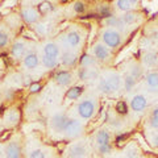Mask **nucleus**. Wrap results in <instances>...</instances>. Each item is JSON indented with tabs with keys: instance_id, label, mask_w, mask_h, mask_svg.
Masks as SVG:
<instances>
[{
	"instance_id": "obj_3",
	"label": "nucleus",
	"mask_w": 158,
	"mask_h": 158,
	"mask_svg": "<svg viewBox=\"0 0 158 158\" xmlns=\"http://www.w3.org/2000/svg\"><path fill=\"white\" fill-rule=\"evenodd\" d=\"M83 132V125L81 121L75 120V118H69L66 123V127L63 129V133L69 137V138H75L79 137Z\"/></svg>"
},
{
	"instance_id": "obj_49",
	"label": "nucleus",
	"mask_w": 158,
	"mask_h": 158,
	"mask_svg": "<svg viewBox=\"0 0 158 158\" xmlns=\"http://www.w3.org/2000/svg\"><path fill=\"white\" fill-rule=\"evenodd\" d=\"M0 103H2V100H0Z\"/></svg>"
},
{
	"instance_id": "obj_25",
	"label": "nucleus",
	"mask_w": 158,
	"mask_h": 158,
	"mask_svg": "<svg viewBox=\"0 0 158 158\" xmlns=\"http://www.w3.org/2000/svg\"><path fill=\"white\" fill-rule=\"evenodd\" d=\"M82 92H83V88H82V87H79V86L71 87L70 90H67L66 98L69 99V100H75V99H78L79 96L82 95Z\"/></svg>"
},
{
	"instance_id": "obj_27",
	"label": "nucleus",
	"mask_w": 158,
	"mask_h": 158,
	"mask_svg": "<svg viewBox=\"0 0 158 158\" xmlns=\"http://www.w3.org/2000/svg\"><path fill=\"white\" fill-rule=\"evenodd\" d=\"M129 75L135 79H140L141 75H142V67L140 65H137V63H133L132 67H131V71H129Z\"/></svg>"
},
{
	"instance_id": "obj_12",
	"label": "nucleus",
	"mask_w": 158,
	"mask_h": 158,
	"mask_svg": "<svg viewBox=\"0 0 158 158\" xmlns=\"http://www.w3.org/2000/svg\"><path fill=\"white\" fill-rule=\"evenodd\" d=\"M27 52V45H25V42H23V41H16V42H13L12 44V46H11V54L15 57V58H21L24 54H25Z\"/></svg>"
},
{
	"instance_id": "obj_24",
	"label": "nucleus",
	"mask_w": 158,
	"mask_h": 158,
	"mask_svg": "<svg viewBox=\"0 0 158 158\" xmlns=\"http://www.w3.org/2000/svg\"><path fill=\"white\" fill-rule=\"evenodd\" d=\"M146 85L149 86L152 90L154 88H158V73L152 71L146 75Z\"/></svg>"
},
{
	"instance_id": "obj_40",
	"label": "nucleus",
	"mask_w": 158,
	"mask_h": 158,
	"mask_svg": "<svg viewBox=\"0 0 158 158\" xmlns=\"http://www.w3.org/2000/svg\"><path fill=\"white\" fill-rule=\"evenodd\" d=\"M74 11L78 12V13L85 12V11H86V6H85V3H82V2H77V3H74Z\"/></svg>"
},
{
	"instance_id": "obj_35",
	"label": "nucleus",
	"mask_w": 158,
	"mask_h": 158,
	"mask_svg": "<svg viewBox=\"0 0 158 158\" xmlns=\"http://www.w3.org/2000/svg\"><path fill=\"white\" fill-rule=\"evenodd\" d=\"M21 36L25 37V38H29V40H34V41H37V40H38L37 34L34 32H32L29 28H25L24 31H21Z\"/></svg>"
},
{
	"instance_id": "obj_36",
	"label": "nucleus",
	"mask_w": 158,
	"mask_h": 158,
	"mask_svg": "<svg viewBox=\"0 0 158 158\" xmlns=\"http://www.w3.org/2000/svg\"><path fill=\"white\" fill-rule=\"evenodd\" d=\"M112 150V146L111 144H106V145H99L98 146V152H99V154H102V156H106V154H110Z\"/></svg>"
},
{
	"instance_id": "obj_11",
	"label": "nucleus",
	"mask_w": 158,
	"mask_h": 158,
	"mask_svg": "<svg viewBox=\"0 0 158 158\" xmlns=\"http://www.w3.org/2000/svg\"><path fill=\"white\" fill-rule=\"evenodd\" d=\"M78 61V56L75 52H71V50H66L62 53L61 56V62L63 66H74Z\"/></svg>"
},
{
	"instance_id": "obj_18",
	"label": "nucleus",
	"mask_w": 158,
	"mask_h": 158,
	"mask_svg": "<svg viewBox=\"0 0 158 158\" xmlns=\"http://www.w3.org/2000/svg\"><path fill=\"white\" fill-rule=\"evenodd\" d=\"M142 61H144V65L148 66V67H153L157 65L158 62V53L156 52H148L144 58H142Z\"/></svg>"
},
{
	"instance_id": "obj_22",
	"label": "nucleus",
	"mask_w": 158,
	"mask_h": 158,
	"mask_svg": "<svg viewBox=\"0 0 158 158\" xmlns=\"http://www.w3.org/2000/svg\"><path fill=\"white\" fill-rule=\"evenodd\" d=\"M140 19V15L136 13V12H125L124 15L121 16V20L124 23V25H131V24H135L137 23V20Z\"/></svg>"
},
{
	"instance_id": "obj_42",
	"label": "nucleus",
	"mask_w": 158,
	"mask_h": 158,
	"mask_svg": "<svg viewBox=\"0 0 158 158\" xmlns=\"http://www.w3.org/2000/svg\"><path fill=\"white\" fill-rule=\"evenodd\" d=\"M128 157H136L137 158V154H138V150H137V146H131V148H128Z\"/></svg>"
},
{
	"instance_id": "obj_41",
	"label": "nucleus",
	"mask_w": 158,
	"mask_h": 158,
	"mask_svg": "<svg viewBox=\"0 0 158 158\" xmlns=\"http://www.w3.org/2000/svg\"><path fill=\"white\" fill-rule=\"evenodd\" d=\"M127 135H123V136H118L117 138H116V145L118 146V148H123L125 144H127Z\"/></svg>"
},
{
	"instance_id": "obj_23",
	"label": "nucleus",
	"mask_w": 158,
	"mask_h": 158,
	"mask_svg": "<svg viewBox=\"0 0 158 158\" xmlns=\"http://www.w3.org/2000/svg\"><path fill=\"white\" fill-rule=\"evenodd\" d=\"M95 63H96L95 57H91V56H88V54H83V56L79 58V65H81V67L88 69V67L94 66Z\"/></svg>"
},
{
	"instance_id": "obj_19",
	"label": "nucleus",
	"mask_w": 158,
	"mask_h": 158,
	"mask_svg": "<svg viewBox=\"0 0 158 158\" xmlns=\"http://www.w3.org/2000/svg\"><path fill=\"white\" fill-rule=\"evenodd\" d=\"M98 75V73L95 71V69L91 70V69H85V67H81L78 70V78L81 81H87V79H92Z\"/></svg>"
},
{
	"instance_id": "obj_44",
	"label": "nucleus",
	"mask_w": 158,
	"mask_h": 158,
	"mask_svg": "<svg viewBox=\"0 0 158 158\" xmlns=\"http://www.w3.org/2000/svg\"><path fill=\"white\" fill-rule=\"evenodd\" d=\"M56 146H57V150H58L59 153H62L63 149H65V146H66V142H58Z\"/></svg>"
},
{
	"instance_id": "obj_7",
	"label": "nucleus",
	"mask_w": 158,
	"mask_h": 158,
	"mask_svg": "<svg viewBox=\"0 0 158 158\" xmlns=\"http://www.w3.org/2000/svg\"><path fill=\"white\" fill-rule=\"evenodd\" d=\"M69 120V117L65 115V113H57V115H54L52 118H50V127L52 129H54L56 132L61 133L63 132L66 127V123Z\"/></svg>"
},
{
	"instance_id": "obj_20",
	"label": "nucleus",
	"mask_w": 158,
	"mask_h": 158,
	"mask_svg": "<svg viewBox=\"0 0 158 158\" xmlns=\"http://www.w3.org/2000/svg\"><path fill=\"white\" fill-rule=\"evenodd\" d=\"M104 25L111 27V28H117V29H123L125 27L121 17H116V16H111L108 19H104Z\"/></svg>"
},
{
	"instance_id": "obj_15",
	"label": "nucleus",
	"mask_w": 158,
	"mask_h": 158,
	"mask_svg": "<svg viewBox=\"0 0 158 158\" xmlns=\"http://www.w3.org/2000/svg\"><path fill=\"white\" fill-rule=\"evenodd\" d=\"M20 121V112L16 110V108H12L6 113V123L8 127H15L17 125Z\"/></svg>"
},
{
	"instance_id": "obj_32",
	"label": "nucleus",
	"mask_w": 158,
	"mask_h": 158,
	"mask_svg": "<svg viewBox=\"0 0 158 158\" xmlns=\"http://www.w3.org/2000/svg\"><path fill=\"white\" fill-rule=\"evenodd\" d=\"M149 124H150L152 128H154V129H158V108H154V110H153Z\"/></svg>"
},
{
	"instance_id": "obj_21",
	"label": "nucleus",
	"mask_w": 158,
	"mask_h": 158,
	"mask_svg": "<svg viewBox=\"0 0 158 158\" xmlns=\"http://www.w3.org/2000/svg\"><path fill=\"white\" fill-rule=\"evenodd\" d=\"M66 40H67V44L70 45L71 48H75L78 46L79 44H81V34H79L77 31H70L67 33V36H66Z\"/></svg>"
},
{
	"instance_id": "obj_5",
	"label": "nucleus",
	"mask_w": 158,
	"mask_h": 158,
	"mask_svg": "<svg viewBox=\"0 0 158 158\" xmlns=\"http://www.w3.org/2000/svg\"><path fill=\"white\" fill-rule=\"evenodd\" d=\"M92 53H94V57H95L96 61H100V62H106L111 57L110 48H107L104 44H96V45L92 48Z\"/></svg>"
},
{
	"instance_id": "obj_39",
	"label": "nucleus",
	"mask_w": 158,
	"mask_h": 158,
	"mask_svg": "<svg viewBox=\"0 0 158 158\" xmlns=\"http://www.w3.org/2000/svg\"><path fill=\"white\" fill-rule=\"evenodd\" d=\"M29 158H46V156H45V153H44L41 149H36V150L31 152Z\"/></svg>"
},
{
	"instance_id": "obj_33",
	"label": "nucleus",
	"mask_w": 158,
	"mask_h": 158,
	"mask_svg": "<svg viewBox=\"0 0 158 158\" xmlns=\"http://www.w3.org/2000/svg\"><path fill=\"white\" fill-rule=\"evenodd\" d=\"M99 15H100L102 17H104V19L111 17L112 16V12H111L110 6H106V4L100 6V8H99Z\"/></svg>"
},
{
	"instance_id": "obj_37",
	"label": "nucleus",
	"mask_w": 158,
	"mask_h": 158,
	"mask_svg": "<svg viewBox=\"0 0 158 158\" xmlns=\"http://www.w3.org/2000/svg\"><path fill=\"white\" fill-rule=\"evenodd\" d=\"M12 136V131L11 129H4L0 132V142H7Z\"/></svg>"
},
{
	"instance_id": "obj_26",
	"label": "nucleus",
	"mask_w": 158,
	"mask_h": 158,
	"mask_svg": "<svg viewBox=\"0 0 158 158\" xmlns=\"http://www.w3.org/2000/svg\"><path fill=\"white\" fill-rule=\"evenodd\" d=\"M42 65L45 67H48V69H54V67H57V65H58V59L44 54L42 56Z\"/></svg>"
},
{
	"instance_id": "obj_10",
	"label": "nucleus",
	"mask_w": 158,
	"mask_h": 158,
	"mask_svg": "<svg viewBox=\"0 0 158 158\" xmlns=\"http://www.w3.org/2000/svg\"><path fill=\"white\" fill-rule=\"evenodd\" d=\"M56 82L58 83L59 86H62V87H67V86H70L71 85V82H73V75H71V73L70 71H59L57 75H56Z\"/></svg>"
},
{
	"instance_id": "obj_48",
	"label": "nucleus",
	"mask_w": 158,
	"mask_h": 158,
	"mask_svg": "<svg viewBox=\"0 0 158 158\" xmlns=\"http://www.w3.org/2000/svg\"><path fill=\"white\" fill-rule=\"evenodd\" d=\"M75 158H86V157H75Z\"/></svg>"
},
{
	"instance_id": "obj_2",
	"label": "nucleus",
	"mask_w": 158,
	"mask_h": 158,
	"mask_svg": "<svg viewBox=\"0 0 158 158\" xmlns=\"http://www.w3.org/2000/svg\"><path fill=\"white\" fill-rule=\"evenodd\" d=\"M102 40L107 48H118L121 45V34L116 29H106L102 33Z\"/></svg>"
},
{
	"instance_id": "obj_45",
	"label": "nucleus",
	"mask_w": 158,
	"mask_h": 158,
	"mask_svg": "<svg viewBox=\"0 0 158 158\" xmlns=\"http://www.w3.org/2000/svg\"><path fill=\"white\" fill-rule=\"evenodd\" d=\"M152 144H153V146L158 148V135H154V136H153V138H152Z\"/></svg>"
},
{
	"instance_id": "obj_43",
	"label": "nucleus",
	"mask_w": 158,
	"mask_h": 158,
	"mask_svg": "<svg viewBox=\"0 0 158 158\" xmlns=\"http://www.w3.org/2000/svg\"><path fill=\"white\" fill-rule=\"evenodd\" d=\"M4 95H6V99L11 100V99L13 98V95H15V91L12 90V88H7V90L4 91Z\"/></svg>"
},
{
	"instance_id": "obj_46",
	"label": "nucleus",
	"mask_w": 158,
	"mask_h": 158,
	"mask_svg": "<svg viewBox=\"0 0 158 158\" xmlns=\"http://www.w3.org/2000/svg\"><path fill=\"white\" fill-rule=\"evenodd\" d=\"M136 137L138 138V141H140V145L145 146V140H144V137H142L141 135H138V133H137V136H136Z\"/></svg>"
},
{
	"instance_id": "obj_30",
	"label": "nucleus",
	"mask_w": 158,
	"mask_h": 158,
	"mask_svg": "<svg viewBox=\"0 0 158 158\" xmlns=\"http://www.w3.org/2000/svg\"><path fill=\"white\" fill-rule=\"evenodd\" d=\"M9 42V33L6 29L0 28V48H6Z\"/></svg>"
},
{
	"instance_id": "obj_16",
	"label": "nucleus",
	"mask_w": 158,
	"mask_h": 158,
	"mask_svg": "<svg viewBox=\"0 0 158 158\" xmlns=\"http://www.w3.org/2000/svg\"><path fill=\"white\" fill-rule=\"evenodd\" d=\"M44 54L49 57H53V58H58L59 56V46L54 42H48L45 48H44Z\"/></svg>"
},
{
	"instance_id": "obj_31",
	"label": "nucleus",
	"mask_w": 158,
	"mask_h": 158,
	"mask_svg": "<svg viewBox=\"0 0 158 158\" xmlns=\"http://www.w3.org/2000/svg\"><path fill=\"white\" fill-rule=\"evenodd\" d=\"M135 85H136V81L129 75V74H127V75L124 77V87H125V90L131 91L132 88L135 87Z\"/></svg>"
},
{
	"instance_id": "obj_6",
	"label": "nucleus",
	"mask_w": 158,
	"mask_h": 158,
	"mask_svg": "<svg viewBox=\"0 0 158 158\" xmlns=\"http://www.w3.org/2000/svg\"><path fill=\"white\" fill-rule=\"evenodd\" d=\"M20 17H21L27 24H34L38 21L40 19V13L36 8L32 7H24L20 12Z\"/></svg>"
},
{
	"instance_id": "obj_14",
	"label": "nucleus",
	"mask_w": 158,
	"mask_h": 158,
	"mask_svg": "<svg viewBox=\"0 0 158 158\" xmlns=\"http://www.w3.org/2000/svg\"><path fill=\"white\" fill-rule=\"evenodd\" d=\"M7 157L6 158H21V148H20L19 142H9L7 146Z\"/></svg>"
},
{
	"instance_id": "obj_29",
	"label": "nucleus",
	"mask_w": 158,
	"mask_h": 158,
	"mask_svg": "<svg viewBox=\"0 0 158 158\" xmlns=\"http://www.w3.org/2000/svg\"><path fill=\"white\" fill-rule=\"evenodd\" d=\"M116 6L120 11H124V12H131V8H132V2H128V0H117L116 2Z\"/></svg>"
},
{
	"instance_id": "obj_28",
	"label": "nucleus",
	"mask_w": 158,
	"mask_h": 158,
	"mask_svg": "<svg viewBox=\"0 0 158 158\" xmlns=\"http://www.w3.org/2000/svg\"><path fill=\"white\" fill-rule=\"evenodd\" d=\"M53 9V6L50 3H48V2H42V3H40L38 6H37V11L40 15H46L49 13Z\"/></svg>"
},
{
	"instance_id": "obj_34",
	"label": "nucleus",
	"mask_w": 158,
	"mask_h": 158,
	"mask_svg": "<svg viewBox=\"0 0 158 158\" xmlns=\"http://www.w3.org/2000/svg\"><path fill=\"white\" fill-rule=\"evenodd\" d=\"M116 112L120 113V115H125V113L128 112V104L125 102H123V100L117 102L116 103Z\"/></svg>"
},
{
	"instance_id": "obj_13",
	"label": "nucleus",
	"mask_w": 158,
	"mask_h": 158,
	"mask_svg": "<svg viewBox=\"0 0 158 158\" xmlns=\"http://www.w3.org/2000/svg\"><path fill=\"white\" fill-rule=\"evenodd\" d=\"M38 56L36 52H29L25 58H24V66H25L27 69H29V70H32V69H36L38 66Z\"/></svg>"
},
{
	"instance_id": "obj_1",
	"label": "nucleus",
	"mask_w": 158,
	"mask_h": 158,
	"mask_svg": "<svg viewBox=\"0 0 158 158\" xmlns=\"http://www.w3.org/2000/svg\"><path fill=\"white\" fill-rule=\"evenodd\" d=\"M121 86V78L116 73H110L107 77L99 81V90L103 94H113L120 90Z\"/></svg>"
},
{
	"instance_id": "obj_4",
	"label": "nucleus",
	"mask_w": 158,
	"mask_h": 158,
	"mask_svg": "<svg viewBox=\"0 0 158 158\" xmlns=\"http://www.w3.org/2000/svg\"><path fill=\"white\" fill-rule=\"evenodd\" d=\"M78 113L82 118H90L95 113V104L92 100H85L81 102L78 106Z\"/></svg>"
},
{
	"instance_id": "obj_17",
	"label": "nucleus",
	"mask_w": 158,
	"mask_h": 158,
	"mask_svg": "<svg viewBox=\"0 0 158 158\" xmlns=\"http://www.w3.org/2000/svg\"><path fill=\"white\" fill-rule=\"evenodd\" d=\"M95 140H96V144L99 145H106V144H110L111 141V136H110V132L106 131V129H100L96 136H95Z\"/></svg>"
},
{
	"instance_id": "obj_38",
	"label": "nucleus",
	"mask_w": 158,
	"mask_h": 158,
	"mask_svg": "<svg viewBox=\"0 0 158 158\" xmlns=\"http://www.w3.org/2000/svg\"><path fill=\"white\" fill-rule=\"evenodd\" d=\"M42 90V86H41V83L40 82H33L31 86H29V91H31L32 94H37Z\"/></svg>"
},
{
	"instance_id": "obj_47",
	"label": "nucleus",
	"mask_w": 158,
	"mask_h": 158,
	"mask_svg": "<svg viewBox=\"0 0 158 158\" xmlns=\"http://www.w3.org/2000/svg\"><path fill=\"white\" fill-rule=\"evenodd\" d=\"M125 158H136V157H128V156H127V157H125Z\"/></svg>"
},
{
	"instance_id": "obj_8",
	"label": "nucleus",
	"mask_w": 158,
	"mask_h": 158,
	"mask_svg": "<svg viewBox=\"0 0 158 158\" xmlns=\"http://www.w3.org/2000/svg\"><path fill=\"white\" fill-rule=\"evenodd\" d=\"M87 145L82 144V142H78V144H74L69 148V157L70 158H75V157H86L87 154Z\"/></svg>"
},
{
	"instance_id": "obj_9",
	"label": "nucleus",
	"mask_w": 158,
	"mask_h": 158,
	"mask_svg": "<svg viewBox=\"0 0 158 158\" xmlns=\"http://www.w3.org/2000/svg\"><path fill=\"white\" fill-rule=\"evenodd\" d=\"M131 107H132V110L135 111V112H141V111H144L145 108L148 107V100H146V98H145L144 95H136V96H133L132 102H131Z\"/></svg>"
}]
</instances>
